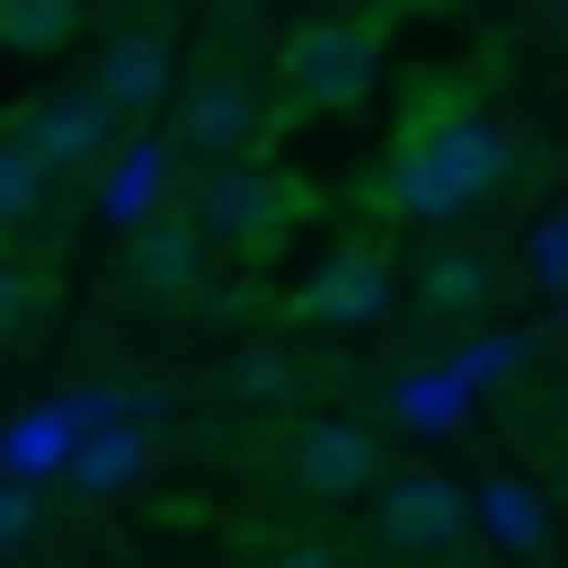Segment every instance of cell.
Returning a JSON list of instances; mask_svg holds the SVG:
<instances>
[{
  "instance_id": "6da1fadb",
  "label": "cell",
  "mask_w": 568,
  "mask_h": 568,
  "mask_svg": "<svg viewBox=\"0 0 568 568\" xmlns=\"http://www.w3.org/2000/svg\"><path fill=\"white\" fill-rule=\"evenodd\" d=\"M516 159H527L516 126H495L474 95H432L422 116L400 126V148H389V211H400V222H453V211H474L485 190H506Z\"/></svg>"
},
{
  "instance_id": "7a4b0ae2",
  "label": "cell",
  "mask_w": 568,
  "mask_h": 568,
  "mask_svg": "<svg viewBox=\"0 0 568 568\" xmlns=\"http://www.w3.org/2000/svg\"><path fill=\"white\" fill-rule=\"evenodd\" d=\"M379 21H305V32H284L274 53V126H316V116H347V105H368V84H379Z\"/></svg>"
},
{
  "instance_id": "3957f363",
  "label": "cell",
  "mask_w": 568,
  "mask_h": 568,
  "mask_svg": "<svg viewBox=\"0 0 568 568\" xmlns=\"http://www.w3.org/2000/svg\"><path fill=\"white\" fill-rule=\"evenodd\" d=\"M190 232H201V253H243V264H264L284 232L305 222V180L274 159H243V169H201L190 180Z\"/></svg>"
},
{
  "instance_id": "277c9868",
  "label": "cell",
  "mask_w": 568,
  "mask_h": 568,
  "mask_svg": "<svg viewBox=\"0 0 568 568\" xmlns=\"http://www.w3.org/2000/svg\"><path fill=\"white\" fill-rule=\"evenodd\" d=\"M264 138H274V84L253 74V63H201V74L180 84V148L201 169L264 159Z\"/></svg>"
},
{
  "instance_id": "5b68a950",
  "label": "cell",
  "mask_w": 568,
  "mask_h": 568,
  "mask_svg": "<svg viewBox=\"0 0 568 568\" xmlns=\"http://www.w3.org/2000/svg\"><path fill=\"white\" fill-rule=\"evenodd\" d=\"M11 138L32 148V169H42V180H74V169H105V159H116V116H105L84 84H63V95L21 105V116H11Z\"/></svg>"
},
{
  "instance_id": "8992f818",
  "label": "cell",
  "mask_w": 568,
  "mask_h": 568,
  "mask_svg": "<svg viewBox=\"0 0 568 568\" xmlns=\"http://www.w3.org/2000/svg\"><path fill=\"white\" fill-rule=\"evenodd\" d=\"M295 316H305V326H379V316H389V264H379L368 243H337L316 274L295 284Z\"/></svg>"
},
{
  "instance_id": "52a82bcc",
  "label": "cell",
  "mask_w": 568,
  "mask_h": 568,
  "mask_svg": "<svg viewBox=\"0 0 568 568\" xmlns=\"http://www.w3.org/2000/svg\"><path fill=\"white\" fill-rule=\"evenodd\" d=\"M84 95H95L116 126L148 116V105L169 95V32H159V21H126V32L105 42V63H95V84H84Z\"/></svg>"
},
{
  "instance_id": "ba28073f",
  "label": "cell",
  "mask_w": 568,
  "mask_h": 568,
  "mask_svg": "<svg viewBox=\"0 0 568 568\" xmlns=\"http://www.w3.org/2000/svg\"><path fill=\"white\" fill-rule=\"evenodd\" d=\"M379 537L400 558H432L464 537V485H443V474H400V485L379 495Z\"/></svg>"
},
{
  "instance_id": "9c48e42d",
  "label": "cell",
  "mask_w": 568,
  "mask_h": 568,
  "mask_svg": "<svg viewBox=\"0 0 568 568\" xmlns=\"http://www.w3.org/2000/svg\"><path fill=\"white\" fill-rule=\"evenodd\" d=\"M169 159H180V148L169 138H126L116 159L95 169V211L116 232H138V222H159V201H169Z\"/></svg>"
},
{
  "instance_id": "30bf717a",
  "label": "cell",
  "mask_w": 568,
  "mask_h": 568,
  "mask_svg": "<svg viewBox=\"0 0 568 568\" xmlns=\"http://www.w3.org/2000/svg\"><path fill=\"white\" fill-rule=\"evenodd\" d=\"M295 485L305 495H368L379 485V443L358 422H305L295 432Z\"/></svg>"
},
{
  "instance_id": "8fae6325",
  "label": "cell",
  "mask_w": 568,
  "mask_h": 568,
  "mask_svg": "<svg viewBox=\"0 0 568 568\" xmlns=\"http://www.w3.org/2000/svg\"><path fill=\"white\" fill-rule=\"evenodd\" d=\"M201 264L211 253H201V232H190L180 211H159V222L126 232V274H138L148 295H201Z\"/></svg>"
},
{
  "instance_id": "7c38bea8",
  "label": "cell",
  "mask_w": 568,
  "mask_h": 568,
  "mask_svg": "<svg viewBox=\"0 0 568 568\" xmlns=\"http://www.w3.org/2000/svg\"><path fill=\"white\" fill-rule=\"evenodd\" d=\"M63 474H74L84 495H126V485L148 474V432H138V422H105V432H84Z\"/></svg>"
},
{
  "instance_id": "4fadbf2b",
  "label": "cell",
  "mask_w": 568,
  "mask_h": 568,
  "mask_svg": "<svg viewBox=\"0 0 568 568\" xmlns=\"http://www.w3.org/2000/svg\"><path fill=\"white\" fill-rule=\"evenodd\" d=\"M53 464H74V432H63V410L42 400L32 422H21L11 443H0V485H21V474H53Z\"/></svg>"
},
{
  "instance_id": "5bb4252c",
  "label": "cell",
  "mask_w": 568,
  "mask_h": 568,
  "mask_svg": "<svg viewBox=\"0 0 568 568\" xmlns=\"http://www.w3.org/2000/svg\"><path fill=\"white\" fill-rule=\"evenodd\" d=\"M464 516H485V537H506V548H537V537H548V516H537V495L516 485V474H495L485 495H464Z\"/></svg>"
},
{
  "instance_id": "9a60e30c",
  "label": "cell",
  "mask_w": 568,
  "mask_h": 568,
  "mask_svg": "<svg viewBox=\"0 0 568 568\" xmlns=\"http://www.w3.org/2000/svg\"><path fill=\"white\" fill-rule=\"evenodd\" d=\"M485 253H432V274H422V305L432 316H474V305H485Z\"/></svg>"
},
{
  "instance_id": "2e32d148",
  "label": "cell",
  "mask_w": 568,
  "mask_h": 568,
  "mask_svg": "<svg viewBox=\"0 0 568 568\" xmlns=\"http://www.w3.org/2000/svg\"><path fill=\"white\" fill-rule=\"evenodd\" d=\"M0 42L11 53H53V42H74V11L63 0H0Z\"/></svg>"
},
{
  "instance_id": "e0dca14e",
  "label": "cell",
  "mask_w": 568,
  "mask_h": 568,
  "mask_svg": "<svg viewBox=\"0 0 568 568\" xmlns=\"http://www.w3.org/2000/svg\"><path fill=\"white\" fill-rule=\"evenodd\" d=\"M42 190H53V180L32 169V148L0 126V232H11V222H32V211H42Z\"/></svg>"
},
{
  "instance_id": "ac0fdd59",
  "label": "cell",
  "mask_w": 568,
  "mask_h": 568,
  "mask_svg": "<svg viewBox=\"0 0 568 568\" xmlns=\"http://www.w3.org/2000/svg\"><path fill=\"white\" fill-rule=\"evenodd\" d=\"M232 389H243V400H295V358H284V347H243V358H232Z\"/></svg>"
},
{
  "instance_id": "d6986e66",
  "label": "cell",
  "mask_w": 568,
  "mask_h": 568,
  "mask_svg": "<svg viewBox=\"0 0 568 568\" xmlns=\"http://www.w3.org/2000/svg\"><path fill=\"white\" fill-rule=\"evenodd\" d=\"M453 400H464V379H400V422H410V432H443V422H464Z\"/></svg>"
},
{
  "instance_id": "ffe728a7",
  "label": "cell",
  "mask_w": 568,
  "mask_h": 568,
  "mask_svg": "<svg viewBox=\"0 0 568 568\" xmlns=\"http://www.w3.org/2000/svg\"><path fill=\"white\" fill-rule=\"evenodd\" d=\"M537 274L568 284V211H548V222H537Z\"/></svg>"
},
{
  "instance_id": "44dd1931",
  "label": "cell",
  "mask_w": 568,
  "mask_h": 568,
  "mask_svg": "<svg viewBox=\"0 0 568 568\" xmlns=\"http://www.w3.org/2000/svg\"><path fill=\"white\" fill-rule=\"evenodd\" d=\"M21 316H32V274H21V264H0V337H11Z\"/></svg>"
},
{
  "instance_id": "7402d4cb",
  "label": "cell",
  "mask_w": 568,
  "mask_h": 568,
  "mask_svg": "<svg viewBox=\"0 0 568 568\" xmlns=\"http://www.w3.org/2000/svg\"><path fill=\"white\" fill-rule=\"evenodd\" d=\"M274 568H347V558H337V548H284Z\"/></svg>"
},
{
  "instance_id": "603a6c76",
  "label": "cell",
  "mask_w": 568,
  "mask_h": 568,
  "mask_svg": "<svg viewBox=\"0 0 568 568\" xmlns=\"http://www.w3.org/2000/svg\"><path fill=\"white\" fill-rule=\"evenodd\" d=\"M558 32H568V11H558Z\"/></svg>"
}]
</instances>
